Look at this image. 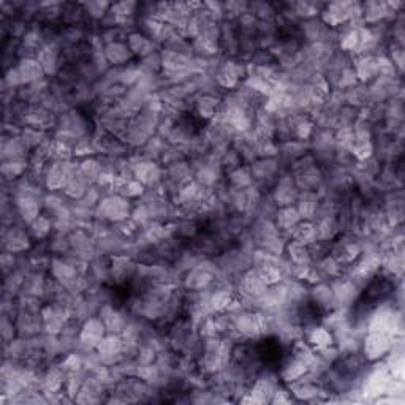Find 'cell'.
Instances as JSON below:
<instances>
[{
	"instance_id": "obj_30",
	"label": "cell",
	"mask_w": 405,
	"mask_h": 405,
	"mask_svg": "<svg viewBox=\"0 0 405 405\" xmlns=\"http://www.w3.org/2000/svg\"><path fill=\"white\" fill-rule=\"evenodd\" d=\"M315 267H317L318 272L321 274V277H323L326 282L333 279H338L340 276H344L345 272V267L342 266L338 260L331 255H326L321 260H318L317 263H312Z\"/></svg>"
},
{
	"instance_id": "obj_11",
	"label": "cell",
	"mask_w": 405,
	"mask_h": 405,
	"mask_svg": "<svg viewBox=\"0 0 405 405\" xmlns=\"http://www.w3.org/2000/svg\"><path fill=\"white\" fill-rule=\"evenodd\" d=\"M99 318L103 321L106 331L111 334H122L130 323L128 314L123 309L118 307L114 303H105L99 307Z\"/></svg>"
},
{
	"instance_id": "obj_10",
	"label": "cell",
	"mask_w": 405,
	"mask_h": 405,
	"mask_svg": "<svg viewBox=\"0 0 405 405\" xmlns=\"http://www.w3.org/2000/svg\"><path fill=\"white\" fill-rule=\"evenodd\" d=\"M299 194L301 192L298 189L296 182H294V177L288 173V171H284V173L277 177V181L274 182L270 190V195L277 208L294 206L296 204Z\"/></svg>"
},
{
	"instance_id": "obj_6",
	"label": "cell",
	"mask_w": 405,
	"mask_h": 405,
	"mask_svg": "<svg viewBox=\"0 0 405 405\" xmlns=\"http://www.w3.org/2000/svg\"><path fill=\"white\" fill-rule=\"evenodd\" d=\"M267 287L270 285L265 282L262 274H260L255 267H249V270L244 271L235 282V290L238 296L244 301H249L252 306L253 301L258 296H262Z\"/></svg>"
},
{
	"instance_id": "obj_3",
	"label": "cell",
	"mask_w": 405,
	"mask_h": 405,
	"mask_svg": "<svg viewBox=\"0 0 405 405\" xmlns=\"http://www.w3.org/2000/svg\"><path fill=\"white\" fill-rule=\"evenodd\" d=\"M133 209V201L127 200L118 194H109L101 198L95 208V218L100 222L114 225L130 217Z\"/></svg>"
},
{
	"instance_id": "obj_5",
	"label": "cell",
	"mask_w": 405,
	"mask_h": 405,
	"mask_svg": "<svg viewBox=\"0 0 405 405\" xmlns=\"http://www.w3.org/2000/svg\"><path fill=\"white\" fill-rule=\"evenodd\" d=\"M138 272V262L135 258L123 255L109 257V284L114 287H123L128 282H133Z\"/></svg>"
},
{
	"instance_id": "obj_33",
	"label": "cell",
	"mask_w": 405,
	"mask_h": 405,
	"mask_svg": "<svg viewBox=\"0 0 405 405\" xmlns=\"http://www.w3.org/2000/svg\"><path fill=\"white\" fill-rule=\"evenodd\" d=\"M89 187H91V184L82 179L78 173H74L70 179H68V182L65 184V187H64V190H62V194H64L70 201H78L86 195V192L89 190Z\"/></svg>"
},
{
	"instance_id": "obj_21",
	"label": "cell",
	"mask_w": 405,
	"mask_h": 405,
	"mask_svg": "<svg viewBox=\"0 0 405 405\" xmlns=\"http://www.w3.org/2000/svg\"><path fill=\"white\" fill-rule=\"evenodd\" d=\"M309 372V367L304 361H301L299 358H296L294 355H288L287 358L280 362V369H279V380H282L285 385L288 383H293L299 380L301 377H304Z\"/></svg>"
},
{
	"instance_id": "obj_18",
	"label": "cell",
	"mask_w": 405,
	"mask_h": 405,
	"mask_svg": "<svg viewBox=\"0 0 405 405\" xmlns=\"http://www.w3.org/2000/svg\"><path fill=\"white\" fill-rule=\"evenodd\" d=\"M309 301L318 309L321 315L331 312L335 309L334 294L329 282H320L317 285L309 287Z\"/></svg>"
},
{
	"instance_id": "obj_16",
	"label": "cell",
	"mask_w": 405,
	"mask_h": 405,
	"mask_svg": "<svg viewBox=\"0 0 405 405\" xmlns=\"http://www.w3.org/2000/svg\"><path fill=\"white\" fill-rule=\"evenodd\" d=\"M95 352L100 355L106 366H113L114 362H118L123 353H126V344L121 334H111L108 333L105 338L101 339L100 344L95 348Z\"/></svg>"
},
{
	"instance_id": "obj_26",
	"label": "cell",
	"mask_w": 405,
	"mask_h": 405,
	"mask_svg": "<svg viewBox=\"0 0 405 405\" xmlns=\"http://www.w3.org/2000/svg\"><path fill=\"white\" fill-rule=\"evenodd\" d=\"M285 262L290 266H307L312 265L311 253H309V245L288 239L285 250H284Z\"/></svg>"
},
{
	"instance_id": "obj_23",
	"label": "cell",
	"mask_w": 405,
	"mask_h": 405,
	"mask_svg": "<svg viewBox=\"0 0 405 405\" xmlns=\"http://www.w3.org/2000/svg\"><path fill=\"white\" fill-rule=\"evenodd\" d=\"M321 204V196L318 192H301L296 200V209L303 221L314 222L317 218Z\"/></svg>"
},
{
	"instance_id": "obj_9",
	"label": "cell",
	"mask_w": 405,
	"mask_h": 405,
	"mask_svg": "<svg viewBox=\"0 0 405 405\" xmlns=\"http://www.w3.org/2000/svg\"><path fill=\"white\" fill-rule=\"evenodd\" d=\"M108 334L105 325L99 318V315L84 320L81 323L78 334V347L77 352H87V350H95L101 342V339Z\"/></svg>"
},
{
	"instance_id": "obj_14",
	"label": "cell",
	"mask_w": 405,
	"mask_h": 405,
	"mask_svg": "<svg viewBox=\"0 0 405 405\" xmlns=\"http://www.w3.org/2000/svg\"><path fill=\"white\" fill-rule=\"evenodd\" d=\"M135 179H138L146 189H154L165 177V168L159 162L143 159L132 168Z\"/></svg>"
},
{
	"instance_id": "obj_24",
	"label": "cell",
	"mask_w": 405,
	"mask_h": 405,
	"mask_svg": "<svg viewBox=\"0 0 405 405\" xmlns=\"http://www.w3.org/2000/svg\"><path fill=\"white\" fill-rule=\"evenodd\" d=\"M16 67L21 74V79H23V86L35 84V82H40L46 78L43 67H41V64L35 57L19 59Z\"/></svg>"
},
{
	"instance_id": "obj_20",
	"label": "cell",
	"mask_w": 405,
	"mask_h": 405,
	"mask_svg": "<svg viewBox=\"0 0 405 405\" xmlns=\"http://www.w3.org/2000/svg\"><path fill=\"white\" fill-rule=\"evenodd\" d=\"M127 46L132 51L133 57H138L140 60L150 56V54L159 51V43H155L152 38H149L148 35H144L140 30H133L127 35Z\"/></svg>"
},
{
	"instance_id": "obj_35",
	"label": "cell",
	"mask_w": 405,
	"mask_h": 405,
	"mask_svg": "<svg viewBox=\"0 0 405 405\" xmlns=\"http://www.w3.org/2000/svg\"><path fill=\"white\" fill-rule=\"evenodd\" d=\"M94 155H97V149H95L92 133L84 136V138H79L77 143H74L73 159L82 160V159H87V157H94Z\"/></svg>"
},
{
	"instance_id": "obj_13",
	"label": "cell",
	"mask_w": 405,
	"mask_h": 405,
	"mask_svg": "<svg viewBox=\"0 0 405 405\" xmlns=\"http://www.w3.org/2000/svg\"><path fill=\"white\" fill-rule=\"evenodd\" d=\"M15 208L19 221L29 225L35 218L43 214V195L37 194H26L15 198Z\"/></svg>"
},
{
	"instance_id": "obj_22",
	"label": "cell",
	"mask_w": 405,
	"mask_h": 405,
	"mask_svg": "<svg viewBox=\"0 0 405 405\" xmlns=\"http://www.w3.org/2000/svg\"><path fill=\"white\" fill-rule=\"evenodd\" d=\"M301 221H303V218H301L296 206H284V208H277L272 222L284 236L290 239V233L296 228V225Z\"/></svg>"
},
{
	"instance_id": "obj_7",
	"label": "cell",
	"mask_w": 405,
	"mask_h": 405,
	"mask_svg": "<svg viewBox=\"0 0 405 405\" xmlns=\"http://www.w3.org/2000/svg\"><path fill=\"white\" fill-rule=\"evenodd\" d=\"M393 344H394V338H391V335L367 331L365 335H362L361 353L365 355V358L369 362L382 361L385 360L388 353L393 350Z\"/></svg>"
},
{
	"instance_id": "obj_19",
	"label": "cell",
	"mask_w": 405,
	"mask_h": 405,
	"mask_svg": "<svg viewBox=\"0 0 405 405\" xmlns=\"http://www.w3.org/2000/svg\"><path fill=\"white\" fill-rule=\"evenodd\" d=\"M103 54H105L109 67L113 68L126 67L133 62V54L127 46V41H113V43L105 45Z\"/></svg>"
},
{
	"instance_id": "obj_29",
	"label": "cell",
	"mask_w": 405,
	"mask_h": 405,
	"mask_svg": "<svg viewBox=\"0 0 405 405\" xmlns=\"http://www.w3.org/2000/svg\"><path fill=\"white\" fill-rule=\"evenodd\" d=\"M78 174L82 179L87 181L91 185H95L100 179L101 174V162L99 155L87 157V159L79 160L78 165Z\"/></svg>"
},
{
	"instance_id": "obj_2",
	"label": "cell",
	"mask_w": 405,
	"mask_h": 405,
	"mask_svg": "<svg viewBox=\"0 0 405 405\" xmlns=\"http://www.w3.org/2000/svg\"><path fill=\"white\" fill-rule=\"evenodd\" d=\"M333 30H339L342 27L352 23L355 19H361L360 2H329L325 4L318 16Z\"/></svg>"
},
{
	"instance_id": "obj_31",
	"label": "cell",
	"mask_w": 405,
	"mask_h": 405,
	"mask_svg": "<svg viewBox=\"0 0 405 405\" xmlns=\"http://www.w3.org/2000/svg\"><path fill=\"white\" fill-rule=\"evenodd\" d=\"M290 239H293V241H296V243L304 244V245H311L315 241H318L315 223L309 222V221H301L296 225V228L290 233Z\"/></svg>"
},
{
	"instance_id": "obj_8",
	"label": "cell",
	"mask_w": 405,
	"mask_h": 405,
	"mask_svg": "<svg viewBox=\"0 0 405 405\" xmlns=\"http://www.w3.org/2000/svg\"><path fill=\"white\" fill-rule=\"evenodd\" d=\"M329 285H331V290L334 294V303L335 309H350L356 299L360 298L362 287L348 276H340L338 279L329 280Z\"/></svg>"
},
{
	"instance_id": "obj_4",
	"label": "cell",
	"mask_w": 405,
	"mask_h": 405,
	"mask_svg": "<svg viewBox=\"0 0 405 405\" xmlns=\"http://www.w3.org/2000/svg\"><path fill=\"white\" fill-rule=\"evenodd\" d=\"M329 255L338 260L344 267H348L362 255V238L353 231L340 233L331 241Z\"/></svg>"
},
{
	"instance_id": "obj_28",
	"label": "cell",
	"mask_w": 405,
	"mask_h": 405,
	"mask_svg": "<svg viewBox=\"0 0 405 405\" xmlns=\"http://www.w3.org/2000/svg\"><path fill=\"white\" fill-rule=\"evenodd\" d=\"M29 228H27V231H29V235L32 236L33 241H48L50 239V236L54 233V226H52V221H51V217L46 214V212H43V214H40L35 221H33L32 223L27 225Z\"/></svg>"
},
{
	"instance_id": "obj_32",
	"label": "cell",
	"mask_w": 405,
	"mask_h": 405,
	"mask_svg": "<svg viewBox=\"0 0 405 405\" xmlns=\"http://www.w3.org/2000/svg\"><path fill=\"white\" fill-rule=\"evenodd\" d=\"M29 171V159L2 162V176L5 181L16 182Z\"/></svg>"
},
{
	"instance_id": "obj_34",
	"label": "cell",
	"mask_w": 405,
	"mask_h": 405,
	"mask_svg": "<svg viewBox=\"0 0 405 405\" xmlns=\"http://www.w3.org/2000/svg\"><path fill=\"white\" fill-rule=\"evenodd\" d=\"M82 9H84L86 18L94 21V23H101L103 18L108 15L109 9H111V4L109 2H100V0H95V2H84L81 4Z\"/></svg>"
},
{
	"instance_id": "obj_1",
	"label": "cell",
	"mask_w": 405,
	"mask_h": 405,
	"mask_svg": "<svg viewBox=\"0 0 405 405\" xmlns=\"http://www.w3.org/2000/svg\"><path fill=\"white\" fill-rule=\"evenodd\" d=\"M218 279V271L214 262L203 258L190 271L182 276L181 287L184 292H203L214 287Z\"/></svg>"
},
{
	"instance_id": "obj_36",
	"label": "cell",
	"mask_w": 405,
	"mask_h": 405,
	"mask_svg": "<svg viewBox=\"0 0 405 405\" xmlns=\"http://www.w3.org/2000/svg\"><path fill=\"white\" fill-rule=\"evenodd\" d=\"M130 217H132V221L138 225L140 228H144V226L152 222V217H150L148 204L143 203L141 200L133 203V209H132V214H130Z\"/></svg>"
},
{
	"instance_id": "obj_17",
	"label": "cell",
	"mask_w": 405,
	"mask_h": 405,
	"mask_svg": "<svg viewBox=\"0 0 405 405\" xmlns=\"http://www.w3.org/2000/svg\"><path fill=\"white\" fill-rule=\"evenodd\" d=\"M4 247L5 252L21 255V253L30 250L32 236L29 235V231H26L18 225H13L4 233Z\"/></svg>"
},
{
	"instance_id": "obj_12",
	"label": "cell",
	"mask_w": 405,
	"mask_h": 405,
	"mask_svg": "<svg viewBox=\"0 0 405 405\" xmlns=\"http://www.w3.org/2000/svg\"><path fill=\"white\" fill-rule=\"evenodd\" d=\"M352 68L358 82L367 86L374 79L379 78L380 74L379 56H375V54H358V56H353Z\"/></svg>"
},
{
	"instance_id": "obj_27",
	"label": "cell",
	"mask_w": 405,
	"mask_h": 405,
	"mask_svg": "<svg viewBox=\"0 0 405 405\" xmlns=\"http://www.w3.org/2000/svg\"><path fill=\"white\" fill-rule=\"evenodd\" d=\"M225 181L231 189H235V190H245V189L253 187V176H252L250 165L244 163L239 168L233 170L231 173L226 174Z\"/></svg>"
},
{
	"instance_id": "obj_15",
	"label": "cell",
	"mask_w": 405,
	"mask_h": 405,
	"mask_svg": "<svg viewBox=\"0 0 405 405\" xmlns=\"http://www.w3.org/2000/svg\"><path fill=\"white\" fill-rule=\"evenodd\" d=\"M222 109V97L212 94H198L192 103V113L201 122H211Z\"/></svg>"
},
{
	"instance_id": "obj_25",
	"label": "cell",
	"mask_w": 405,
	"mask_h": 405,
	"mask_svg": "<svg viewBox=\"0 0 405 405\" xmlns=\"http://www.w3.org/2000/svg\"><path fill=\"white\" fill-rule=\"evenodd\" d=\"M303 338H304V340L307 342V344L311 345L312 348H315V350H321V348L335 345L333 333L329 331V329L325 325H321V323L306 329L304 334H303Z\"/></svg>"
}]
</instances>
